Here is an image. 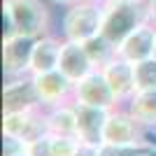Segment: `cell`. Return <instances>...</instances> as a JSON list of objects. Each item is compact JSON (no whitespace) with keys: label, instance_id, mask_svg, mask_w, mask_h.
I'll return each mask as SVG.
<instances>
[{"label":"cell","instance_id":"9a60e30c","mask_svg":"<svg viewBox=\"0 0 156 156\" xmlns=\"http://www.w3.org/2000/svg\"><path fill=\"white\" fill-rule=\"evenodd\" d=\"M44 117H47L49 133L77 137V107H75V100L54 105V107H44Z\"/></svg>","mask_w":156,"mask_h":156},{"label":"cell","instance_id":"ac0fdd59","mask_svg":"<svg viewBox=\"0 0 156 156\" xmlns=\"http://www.w3.org/2000/svg\"><path fill=\"white\" fill-rule=\"evenodd\" d=\"M156 144L151 142H137V144H112L103 142L98 147V156H142L147 151H154Z\"/></svg>","mask_w":156,"mask_h":156},{"label":"cell","instance_id":"5bb4252c","mask_svg":"<svg viewBox=\"0 0 156 156\" xmlns=\"http://www.w3.org/2000/svg\"><path fill=\"white\" fill-rule=\"evenodd\" d=\"M61 47H63V37H61L58 33H49V35L37 37L35 49H33L30 75L56 70L58 68V58H61Z\"/></svg>","mask_w":156,"mask_h":156},{"label":"cell","instance_id":"277c9868","mask_svg":"<svg viewBox=\"0 0 156 156\" xmlns=\"http://www.w3.org/2000/svg\"><path fill=\"white\" fill-rule=\"evenodd\" d=\"M37 37L23 33H7L2 37V72L5 77L30 75V61Z\"/></svg>","mask_w":156,"mask_h":156},{"label":"cell","instance_id":"484cf974","mask_svg":"<svg viewBox=\"0 0 156 156\" xmlns=\"http://www.w3.org/2000/svg\"><path fill=\"white\" fill-rule=\"evenodd\" d=\"M151 130V135H154V140H156V126H154V128H149Z\"/></svg>","mask_w":156,"mask_h":156},{"label":"cell","instance_id":"8992f818","mask_svg":"<svg viewBox=\"0 0 156 156\" xmlns=\"http://www.w3.org/2000/svg\"><path fill=\"white\" fill-rule=\"evenodd\" d=\"M37 86L33 75H21V77H5L2 84V114L5 112H26V110H40Z\"/></svg>","mask_w":156,"mask_h":156},{"label":"cell","instance_id":"4316f807","mask_svg":"<svg viewBox=\"0 0 156 156\" xmlns=\"http://www.w3.org/2000/svg\"><path fill=\"white\" fill-rule=\"evenodd\" d=\"M91 2H105V0H91Z\"/></svg>","mask_w":156,"mask_h":156},{"label":"cell","instance_id":"30bf717a","mask_svg":"<svg viewBox=\"0 0 156 156\" xmlns=\"http://www.w3.org/2000/svg\"><path fill=\"white\" fill-rule=\"evenodd\" d=\"M154 51H156V26L151 21H147L140 28H135L117 47V54L121 58L130 61V63H140V61L151 58Z\"/></svg>","mask_w":156,"mask_h":156},{"label":"cell","instance_id":"ffe728a7","mask_svg":"<svg viewBox=\"0 0 156 156\" xmlns=\"http://www.w3.org/2000/svg\"><path fill=\"white\" fill-rule=\"evenodd\" d=\"M23 149H26L30 156H54V147H51L49 133L42 135V137H37V140H33V142H26Z\"/></svg>","mask_w":156,"mask_h":156},{"label":"cell","instance_id":"603a6c76","mask_svg":"<svg viewBox=\"0 0 156 156\" xmlns=\"http://www.w3.org/2000/svg\"><path fill=\"white\" fill-rule=\"evenodd\" d=\"M49 2H51V5H56V7H70V5H75V2H77V0H49Z\"/></svg>","mask_w":156,"mask_h":156},{"label":"cell","instance_id":"7402d4cb","mask_svg":"<svg viewBox=\"0 0 156 156\" xmlns=\"http://www.w3.org/2000/svg\"><path fill=\"white\" fill-rule=\"evenodd\" d=\"M144 5H147V12H149V21L156 26V0H144Z\"/></svg>","mask_w":156,"mask_h":156},{"label":"cell","instance_id":"3957f363","mask_svg":"<svg viewBox=\"0 0 156 156\" xmlns=\"http://www.w3.org/2000/svg\"><path fill=\"white\" fill-rule=\"evenodd\" d=\"M100 26H103V2L77 0L75 5L63 9L58 35L68 42H86L89 37L100 33Z\"/></svg>","mask_w":156,"mask_h":156},{"label":"cell","instance_id":"8fae6325","mask_svg":"<svg viewBox=\"0 0 156 156\" xmlns=\"http://www.w3.org/2000/svg\"><path fill=\"white\" fill-rule=\"evenodd\" d=\"M77 107V137L82 142L89 144H103V135H105V124L110 117V110L105 107H93V105H84L75 100Z\"/></svg>","mask_w":156,"mask_h":156},{"label":"cell","instance_id":"d4e9b609","mask_svg":"<svg viewBox=\"0 0 156 156\" xmlns=\"http://www.w3.org/2000/svg\"><path fill=\"white\" fill-rule=\"evenodd\" d=\"M142 156H156V149L154 151H147V154H142Z\"/></svg>","mask_w":156,"mask_h":156},{"label":"cell","instance_id":"cb8c5ba5","mask_svg":"<svg viewBox=\"0 0 156 156\" xmlns=\"http://www.w3.org/2000/svg\"><path fill=\"white\" fill-rule=\"evenodd\" d=\"M9 156H30L26 149H21V151H16V154H9Z\"/></svg>","mask_w":156,"mask_h":156},{"label":"cell","instance_id":"9c48e42d","mask_svg":"<svg viewBox=\"0 0 156 156\" xmlns=\"http://www.w3.org/2000/svg\"><path fill=\"white\" fill-rule=\"evenodd\" d=\"M33 79H35V86H37L42 107H54V105L75 100V82L68 79L58 68L49 72L33 75Z\"/></svg>","mask_w":156,"mask_h":156},{"label":"cell","instance_id":"2e32d148","mask_svg":"<svg viewBox=\"0 0 156 156\" xmlns=\"http://www.w3.org/2000/svg\"><path fill=\"white\" fill-rule=\"evenodd\" d=\"M124 105L144 128H154L156 126V89H140Z\"/></svg>","mask_w":156,"mask_h":156},{"label":"cell","instance_id":"4fadbf2b","mask_svg":"<svg viewBox=\"0 0 156 156\" xmlns=\"http://www.w3.org/2000/svg\"><path fill=\"white\" fill-rule=\"evenodd\" d=\"M100 70H103L105 79L110 82L114 96L119 98V103L121 105L128 103V98L135 93V72H133V63L126 61V58H121L117 54V56H114L107 65H103Z\"/></svg>","mask_w":156,"mask_h":156},{"label":"cell","instance_id":"6da1fadb","mask_svg":"<svg viewBox=\"0 0 156 156\" xmlns=\"http://www.w3.org/2000/svg\"><path fill=\"white\" fill-rule=\"evenodd\" d=\"M2 14L7 21V33H23L30 37L54 33L51 9L44 0H2Z\"/></svg>","mask_w":156,"mask_h":156},{"label":"cell","instance_id":"7a4b0ae2","mask_svg":"<svg viewBox=\"0 0 156 156\" xmlns=\"http://www.w3.org/2000/svg\"><path fill=\"white\" fill-rule=\"evenodd\" d=\"M147 21H149V12L147 5L140 0H105L100 33L119 47L135 28H140Z\"/></svg>","mask_w":156,"mask_h":156},{"label":"cell","instance_id":"ba28073f","mask_svg":"<svg viewBox=\"0 0 156 156\" xmlns=\"http://www.w3.org/2000/svg\"><path fill=\"white\" fill-rule=\"evenodd\" d=\"M75 100L93 107H105V110H114L121 105L112 91L110 82L105 79L103 70H93L91 75H86L82 82L75 84Z\"/></svg>","mask_w":156,"mask_h":156},{"label":"cell","instance_id":"83f0119b","mask_svg":"<svg viewBox=\"0 0 156 156\" xmlns=\"http://www.w3.org/2000/svg\"><path fill=\"white\" fill-rule=\"evenodd\" d=\"M140 2H144V0H140Z\"/></svg>","mask_w":156,"mask_h":156},{"label":"cell","instance_id":"d6986e66","mask_svg":"<svg viewBox=\"0 0 156 156\" xmlns=\"http://www.w3.org/2000/svg\"><path fill=\"white\" fill-rule=\"evenodd\" d=\"M135 72V91L140 89H156V56L140 63H133Z\"/></svg>","mask_w":156,"mask_h":156},{"label":"cell","instance_id":"7c38bea8","mask_svg":"<svg viewBox=\"0 0 156 156\" xmlns=\"http://www.w3.org/2000/svg\"><path fill=\"white\" fill-rule=\"evenodd\" d=\"M58 70L63 72L68 79H72V82L77 84L86 75H91L93 70H98V68L93 65V61L89 58V54H86L82 42H68V40H63L61 58H58Z\"/></svg>","mask_w":156,"mask_h":156},{"label":"cell","instance_id":"5b68a950","mask_svg":"<svg viewBox=\"0 0 156 156\" xmlns=\"http://www.w3.org/2000/svg\"><path fill=\"white\" fill-rule=\"evenodd\" d=\"M47 117L44 107L40 110H26V112H5L2 114V135L16 137L21 142H33L37 137L47 135Z\"/></svg>","mask_w":156,"mask_h":156},{"label":"cell","instance_id":"f1b7e54d","mask_svg":"<svg viewBox=\"0 0 156 156\" xmlns=\"http://www.w3.org/2000/svg\"><path fill=\"white\" fill-rule=\"evenodd\" d=\"M154 56H156V51H154Z\"/></svg>","mask_w":156,"mask_h":156},{"label":"cell","instance_id":"e0dca14e","mask_svg":"<svg viewBox=\"0 0 156 156\" xmlns=\"http://www.w3.org/2000/svg\"><path fill=\"white\" fill-rule=\"evenodd\" d=\"M82 44H84L86 54H89V58L93 61V65H96L98 70H100L103 65H107L114 56H117V44H114V42H110L103 33H98V35L89 37L86 42H82Z\"/></svg>","mask_w":156,"mask_h":156},{"label":"cell","instance_id":"52a82bcc","mask_svg":"<svg viewBox=\"0 0 156 156\" xmlns=\"http://www.w3.org/2000/svg\"><path fill=\"white\" fill-rule=\"evenodd\" d=\"M103 142H112V144L147 142V140H144V126L130 114L126 105H119V107L110 110V117H107V124H105Z\"/></svg>","mask_w":156,"mask_h":156},{"label":"cell","instance_id":"44dd1931","mask_svg":"<svg viewBox=\"0 0 156 156\" xmlns=\"http://www.w3.org/2000/svg\"><path fill=\"white\" fill-rule=\"evenodd\" d=\"M70 156H98V144H89V142H82L79 140L75 151Z\"/></svg>","mask_w":156,"mask_h":156}]
</instances>
